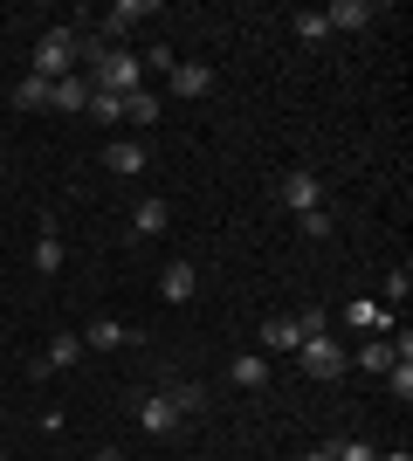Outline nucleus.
<instances>
[{
  "instance_id": "obj_31",
  "label": "nucleus",
  "mask_w": 413,
  "mask_h": 461,
  "mask_svg": "<svg viewBox=\"0 0 413 461\" xmlns=\"http://www.w3.org/2000/svg\"><path fill=\"white\" fill-rule=\"evenodd\" d=\"M0 283H7V276H0Z\"/></svg>"
},
{
  "instance_id": "obj_26",
  "label": "nucleus",
  "mask_w": 413,
  "mask_h": 461,
  "mask_svg": "<svg viewBox=\"0 0 413 461\" xmlns=\"http://www.w3.org/2000/svg\"><path fill=\"white\" fill-rule=\"evenodd\" d=\"M407 289H413V269H407V262H400V269L386 276V296H393V303H400V296H407Z\"/></svg>"
},
{
  "instance_id": "obj_9",
  "label": "nucleus",
  "mask_w": 413,
  "mask_h": 461,
  "mask_svg": "<svg viewBox=\"0 0 413 461\" xmlns=\"http://www.w3.org/2000/svg\"><path fill=\"white\" fill-rule=\"evenodd\" d=\"M324 21H331V28H345V35H358V28H373V21H379V7H373V0H331V7H324Z\"/></svg>"
},
{
  "instance_id": "obj_28",
  "label": "nucleus",
  "mask_w": 413,
  "mask_h": 461,
  "mask_svg": "<svg viewBox=\"0 0 413 461\" xmlns=\"http://www.w3.org/2000/svg\"><path fill=\"white\" fill-rule=\"evenodd\" d=\"M303 461H337V455H331V447H317V455H303Z\"/></svg>"
},
{
  "instance_id": "obj_29",
  "label": "nucleus",
  "mask_w": 413,
  "mask_h": 461,
  "mask_svg": "<svg viewBox=\"0 0 413 461\" xmlns=\"http://www.w3.org/2000/svg\"><path fill=\"white\" fill-rule=\"evenodd\" d=\"M97 461H124V455H118V447H103V455H97Z\"/></svg>"
},
{
  "instance_id": "obj_20",
  "label": "nucleus",
  "mask_w": 413,
  "mask_h": 461,
  "mask_svg": "<svg viewBox=\"0 0 413 461\" xmlns=\"http://www.w3.org/2000/svg\"><path fill=\"white\" fill-rule=\"evenodd\" d=\"M14 111H49V83H41V77H21L14 83Z\"/></svg>"
},
{
  "instance_id": "obj_18",
  "label": "nucleus",
  "mask_w": 413,
  "mask_h": 461,
  "mask_svg": "<svg viewBox=\"0 0 413 461\" xmlns=\"http://www.w3.org/2000/svg\"><path fill=\"white\" fill-rule=\"evenodd\" d=\"M35 269L41 276H62V234H56V221H41V234H35Z\"/></svg>"
},
{
  "instance_id": "obj_27",
  "label": "nucleus",
  "mask_w": 413,
  "mask_h": 461,
  "mask_svg": "<svg viewBox=\"0 0 413 461\" xmlns=\"http://www.w3.org/2000/svg\"><path fill=\"white\" fill-rule=\"evenodd\" d=\"M331 455H337V461H379V455H373V447H365V441H337Z\"/></svg>"
},
{
  "instance_id": "obj_7",
  "label": "nucleus",
  "mask_w": 413,
  "mask_h": 461,
  "mask_svg": "<svg viewBox=\"0 0 413 461\" xmlns=\"http://www.w3.org/2000/svg\"><path fill=\"white\" fill-rule=\"evenodd\" d=\"M262 345H269V351H290V358H296V351H303V324H296L290 310H275V317H262Z\"/></svg>"
},
{
  "instance_id": "obj_19",
  "label": "nucleus",
  "mask_w": 413,
  "mask_h": 461,
  "mask_svg": "<svg viewBox=\"0 0 413 461\" xmlns=\"http://www.w3.org/2000/svg\"><path fill=\"white\" fill-rule=\"evenodd\" d=\"M118 104H124V124H158V111H166L158 90H131V96H118Z\"/></svg>"
},
{
  "instance_id": "obj_5",
  "label": "nucleus",
  "mask_w": 413,
  "mask_h": 461,
  "mask_svg": "<svg viewBox=\"0 0 413 461\" xmlns=\"http://www.w3.org/2000/svg\"><path fill=\"white\" fill-rule=\"evenodd\" d=\"M193 289H200L193 262H166V269H158V296H166V303H193Z\"/></svg>"
},
{
  "instance_id": "obj_13",
  "label": "nucleus",
  "mask_w": 413,
  "mask_h": 461,
  "mask_svg": "<svg viewBox=\"0 0 413 461\" xmlns=\"http://www.w3.org/2000/svg\"><path fill=\"white\" fill-rule=\"evenodd\" d=\"M118 345H138V330L118 324V317H97V324L83 330V351H118Z\"/></svg>"
},
{
  "instance_id": "obj_10",
  "label": "nucleus",
  "mask_w": 413,
  "mask_h": 461,
  "mask_svg": "<svg viewBox=\"0 0 413 461\" xmlns=\"http://www.w3.org/2000/svg\"><path fill=\"white\" fill-rule=\"evenodd\" d=\"M166 228H173V207H166L158 193H152V200H138V213H131V234H138V241H158Z\"/></svg>"
},
{
  "instance_id": "obj_4",
  "label": "nucleus",
  "mask_w": 413,
  "mask_h": 461,
  "mask_svg": "<svg viewBox=\"0 0 413 461\" xmlns=\"http://www.w3.org/2000/svg\"><path fill=\"white\" fill-rule=\"evenodd\" d=\"M296 366L310 372V379H345V345H337L331 330H324V338H303V351H296Z\"/></svg>"
},
{
  "instance_id": "obj_21",
  "label": "nucleus",
  "mask_w": 413,
  "mask_h": 461,
  "mask_svg": "<svg viewBox=\"0 0 413 461\" xmlns=\"http://www.w3.org/2000/svg\"><path fill=\"white\" fill-rule=\"evenodd\" d=\"M290 21H296V41H324V35H331L324 7H303V14H290Z\"/></svg>"
},
{
  "instance_id": "obj_14",
  "label": "nucleus",
  "mask_w": 413,
  "mask_h": 461,
  "mask_svg": "<svg viewBox=\"0 0 413 461\" xmlns=\"http://www.w3.org/2000/svg\"><path fill=\"white\" fill-rule=\"evenodd\" d=\"M393 358H413V338H407V330H400V345H393V338H373V345L358 351V366H365V372H386Z\"/></svg>"
},
{
  "instance_id": "obj_6",
  "label": "nucleus",
  "mask_w": 413,
  "mask_h": 461,
  "mask_svg": "<svg viewBox=\"0 0 413 461\" xmlns=\"http://www.w3.org/2000/svg\"><path fill=\"white\" fill-rule=\"evenodd\" d=\"M145 158H152V152H145L138 138H111V145H103V166H111L118 179H138V173H145Z\"/></svg>"
},
{
  "instance_id": "obj_15",
  "label": "nucleus",
  "mask_w": 413,
  "mask_h": 461,
  "mask_svg": "<svg viewBox=\"0 0 413 461\" xmlns=\"http://www.w3.org/2000/svg\"><path fill=\"white\" fill-rule=\"evenodd\" d=\"M173 96H207L214 90V69H207V62H173Z\"/></svg>"
},
{
  "instance_id": "obj_24",
  "label": "nucleus",
  "mask_w": 413,
  "mask_h": 461,
  "mask_svg": "<svg viewBox=\"0 0 413 461\" xmlns=\"http://www.w3.org/2000/svg\"><path fill=\"white\" fill-rule=\"evenodd\" d=\"M90 117H97V124H124V104L103 96V90H90Z\"/></svg>"
},
{
  "instance_id": "obj_17",
  "label": "nucleus",
  "mask_w": 413,
  "mask_h": 461,
  "mask_svg": "<svg viewBox=\"0 0 413 461\" xmlns=\"http://www.w3.org/2000/svg\"><path fill=\"white\" fill-rule=\"evenodd\" d=\"M145 14H158V0H118L111 14H103V41H118L131 21H145Z\"/></svg>"
},
{
  "instance_id": "obj_12",
  "label": "nucleus",
  "mask_w": 413,
  "mask_h": 461,
  "mask_svg": "<svg viewBox=\"0 0 413 461\" xmlns=\"http://www.w3.org/2000/svg\"><path fill=\"white\" fill-rule=\"evenodd\" d=\"M49 111H62V117L90 111V77H62V83H49Z\"/></svg>"
},
{
  "instance_id": "obj_3",
  "label": "nucleus",
  "mask_w": 413,
  "mask_h": 461,
  "mask_svg": "<svg viewBox=\"0 0 413 461\" xmlns=\"http://www.w3.org/2000/svg\"><path fill=\"white\" fill-rule=\"evenodd\" d=\"M90 90H103V96H131V90H145V62H138L131 49H111V56L90 69Z\"/></svg>"
},
{
  "instance_id": "obj_2",
  "label": "nucleus",
  "mask_w": 413,
  "mask_h": 461,
  "mask_svg": "<svg viewBox=\"0 0 413 461\" xmlns=\"http://www.w3.org/2000/svg\"><path fill=\"white\" fill-rule=\"evenodd\" d=\"M76 56H83V35L69 28V21L41 28V41H35V77H41V83H62V77H76Z\"/></svg>"
},
{
  "instance_id": "obj_22",
  "label": "nucleus",
  "mask_w": 413,
  "mask_h": 461,
  "mask_svg": "<svg viewBox=\"0 0 413 461\" xmlns=\"http://www.w3.org/2000/svg\"><path fill=\"white\" fill-rule=\"evenodd\" d=\"M386 385H393V400L407 406L413 400V358H393V366H386Z\"/></svg>"
},
{
  "instance_id": "obj_23",
  "label": "nucleus",
  "mask_w": 413,
  "mask_h": 461,
  "mask_svg": "<svg viewBox=\"0 0 413 461\" xmlns=\"http://www.w3.org/2000/svg\"><path fill=\"white\" fill-rule=\"evenodd\" d=\"M296 228H303V241H331V213L310 207V213H296Z\"/></svg>"
},
{
  "instance_id": "obj_33",
  "label": "nucleus",
  "mask_w": 413,
  "mask_h": 461,
  "mask_svg": "<svg viewBox=\"0 0 413 461\" xmlns=\"http://www.w3.org/2000/svg\"><path fill=\"white\" fill-rule=\"evenodd\" d=\"M0 461H7V455H0Z\"/></svg>"
},
{
  "instance_id": "obj_32",
  "label": "nucleus",
  "mask_w": 413,
  "mask_h": 461,
  "mask_svg": "<svg viewBox=\"0 0 413 461\" xmlns=\"http://www.w3.org/2000/svg\"><path fill=\"white\" fill-rule=\"evenodd\" d=\"M0 41H7V35H0Z\"/></svg>"
},
{
  "instance_id": "obj_1",
  "label": "nucleus",
  "mask_w": 413,
  "mask_h": 461,
  "mask_svg": "<svg viewBox=\"0 0 413 461\" xmlns=\"http://www.w3.org/2000/svg\"><path fill=\"white\" fill-rule=\"evenodd\" d=\"M200 400H207L200 385H173V393H152V400H138V427H145V434H158V441H173L179 420H186V413H200Z\"/></svg>"
},
{
  "instance_id": "obj_11",
  "label": "nucleus",
  "mask_w": 413,
  "mask_h": 461,
  "mask_svg": "<svg viewBox=\"0 0 413 461\" xmlns=\"http://www.w3.org/2000/svg\"><path fill=\"white\" fill-rule=\"evenodd\" d=\"M76 358H83V338H76V330H56V338L41 345L35 372H62V366H76Z\"/></svg>"
},
{
  "instance_id": "obj_25",
  "label": "nucleus",
  "mask_w": 413,
  "mask_h": 461,
  "mask_svg": "<svg viewBox=\"0 0 413 461\" xmlns=\"http://www.w3.org/2000/svg\"><path fill=\"white\" fill-rule=\"evenodd\" d=\"M296 324H303V338H324V330H331V310L310 303V310H296Z\"/></svg>"
},
{
  "instance_id": "obj_16",
  "label": "nucleus",
  "mask_w": 413,
  "mask_h": 461,
  "mask_svg": "<svg viewBox=\"0 0 413 461\" xmlns=\"http://www.w3.org/2000/svg\"><path fill=\"white\" fill-rule=\"evenodd\" d=\"M228 379H235L241 393H262V385H269V358H262V351H235V366H228Z\"/></svg>"
},
{
  "instance_id": "obj_30",
  "label": "nucleus",
  "mask_w": 413,
  "mask_h": 461,
  "mask_svg": "<svg viewBox=\"0 0 413 461\" xmlns=\"http://www.w3.org/2000/svg\"><path fill=\"white\" fill-rule=\"evenodd\" d=\"M379 461H413V455H407V447H400V455H379Z\"/></svg>"
},
{
  "instance_id": "obj_8",
  "label": "nucleus",
  "mask_w": 413,
  "mask_h": 461,
  "mask_svg": "<svg viewBox=\"0 0 413 461\" xmlns=\"http://www.w3.org/2000/svg\"><path fill=\"white\" fill-rule=\"evenodd\" d=\"M283 207H290V213L324 207V179H317V173H290V179H283Z\"/></svg>"
}]
</instances>
